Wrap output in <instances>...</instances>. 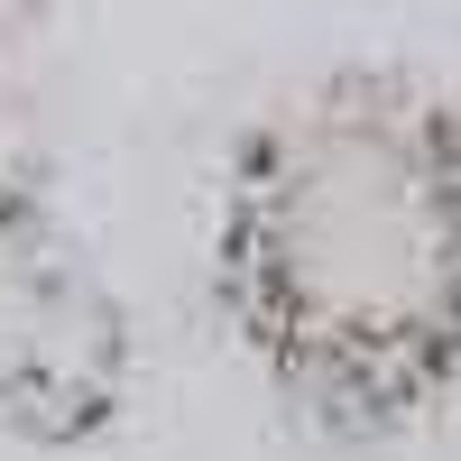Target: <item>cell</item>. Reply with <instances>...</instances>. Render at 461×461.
<instances>
[{"label": "cell", "instance_id": "6da1fadb", "mask_svg": "<svg viewBox=\"0 0 461 461\" xmlns=\"http://www.w3.org/2000/svg\"><path fill=\"white\" fill-rule=\"evenodd\" d=\"M212 286L314 434H406L461 388V93L332 65L230 148Z\"/></svg>", "mask_w": 461, "mask_h": 461}, {"label": "cell", "instance_id": "7a4b0ae2", "mask_svg": "<svg viewBox=\"0 0 461 461\" xmlns=\"http://www.w3.org/2000/svg\"><path fill=\"white\" fill-rule=\"evenodd\" d=\"M139 397V332L111 277L65 240L37 230L10 249L0 295V434L28 452H84Z\"/></svg>", "mask_w": 461, "mask_h": 461}, {"label": "cell", "instance_id": "3957f363", "mask_svg": "<svg viewBox=\"0 0 461 461\" xmlns=\"http://www.w3.org/2000/svg\"><path fill=\"white\" fill-rule=\"evenodd\" d=\"M37 230H56V139H47L37 84L19 65V37L0 19V258Z\"/></svg>", "mask_w": 461, "mask_h": 461}]
</instances>
